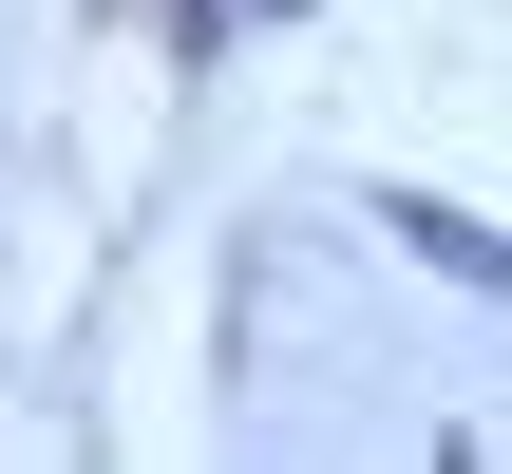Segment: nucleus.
<instances>
[{
  "label": "nucleus",
  "mask_w": 512,
  "mask_h": 474,
  "mask_svg": "<svg viewBox=\"0 0 512 474\" xmlns=\"http://www.w3.org/2000/svg\"><path fill=\"white\" fill-rule=\"evenodd\" d=\"M380 228H399L437 285H494V228H475V209H418V190H380Z\"/></svg>",
  "instance_id": "f257e3e1"
},
{
  "label": "nucleus",
  "mask_w": 512,
  "mask_h": 474,
  "mask_svg": "<svg viewBox=\"0 0 512 474\" xmlns=\"http://www.w3.org/2000/svg\"><path fill=\"white\" fill-rule=\"evenodd\" d=\"M209 19H228V38H247V19H304V0H209Z\"/></svg>",
  "instance_id": "f03ea898"
}]
</instances>
